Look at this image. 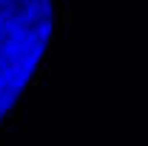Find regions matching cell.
Returning <instances> with one entry per match:
<instances>
[{"label":"cell","instance_id":"obj_1","mask_svg":"<svg viewBox=\"0 0 148 146\" xmlns=\"http://www.w3.org/2000/svg\"><path fill=\"white\" fill-rule=\"evenodd\" d=\"M49 32V0H0V120L40 66Z\"/></svg>","mask_w":148,"mask_h":146}]
</instances>
